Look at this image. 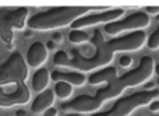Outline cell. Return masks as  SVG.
I'll use <instances>...</instances> for the list:
<instances>
[{
  "mask_svg": "<svg viewBox=\"0 0 159 116\" xmlns=\"http://www.w3.org/2000/svg\"><path fill=\"white\" fill-rule=\"evenodd\" d=\"M151 116H159V115H151Z\"/></svg>",
  "mask_w": 159,
  "mask_h": 116,
  "instance_id": "cell-28",
  "label": "cell"
},
{
  "mask_svg": "<svg viewBox=\"0 0 159 116\" xmlns=\"http://www.w3.org/2000/svg\"><path fill=\"white\" fill-rule=\"evenodd\" d=\"M46 49H55V42L53 41H49L46 44Z\"/></svg>",
  "mask_w": 159,
  "mask_h": 116,
  "instance_id": "cell-24",
  "label": "cell"
},
{
  "mask_svg": "<svg viewBox=\"0 0 159 116\" xmlns=\"http://www.w3.org/2000/svg\"><path fill=\"white\" fill-rule=\"evenodd\" d=\"M53 102H55V92L52 90H45L43 92L38 95L34 100L32 105H31V111L34 114H42L46 112L49 108H52Z\"/></svg>",
  "mask_w": 159,
  "mask_h": 116,
  "instance_id": "cell-12",
  "label": "cell"
},
{
  "mask_svg": "<svg viewBox=\"0 0 159 116\" xmlns=\"http://www.w3.org/2000/svg\"><path fill=\"white\" fill-rule=\"evenodd\" d=\"M154 70H155V63L151 56L141 58L140 64L134 70H130V72L124 73L123 76H119V77H117V70L113 69V72L110 73L107 80L105 81L106 87L98 90L95 97L101 102H105L107 100L119 97L126 88L140 86L144 81H147L152 76Z\"/></svg>",
  "mask_w": 159,
  "mask_h": 116,
  "instance_id": "cell-2",
  "label": "cell"
},
{
  "mask_svg": "<svg viewBox=\"0 0 159 116\" xmlns=\"http://www.w3.org/2000/svg\"><path fill=\"white\" fill-rule=\"evenodd\" d=\"M53 92H55V95H57V98L66 100L73 94V86L69 83H64V81H57L55 88H53Z\"/></svg>",
  "mask_w": 159,
  "mask_h": 116,
  "instance_id": "cell-15",
  "label": "cell"
},
{
  "mask_svg": "<svg viewBox=\"0 0 159 116\" xmlns=\"http://www.w3.org/2000/svg\"><path fill=\"white\" fill-rule=\"evenodd\" d=\"M91 10L89 6H61L34 14L27 21L28 27L36 31H48L71 25Z\"/></svg>",
  "mask_w": 159,
  "mask_h": 116,
  "instance_id": "cell-3",
  "label": "cell"
},
{
  "mask_svg": "<svg viewBox=\"0 0 159 116\" xmlns=\"http://www.w3.org/2000/svg\"><path fill=\"white\" fill-rule=\"evenodd\" d=\"M159 97V90H149V91H140L131 94L129 97L120 98L115 102V105L107 112H99L91 116H130L133 111L144 105H149Z\"/></svg>",
  "mask_w": 159,
  "mask_h": 116,
  "instance_id": "cell-4",
  "label": "cell"
},
{
  "mask_svg": "<svg viewBox=\"0 0 159 116\" xmlns=\"http://www.w3.org/2000/svg\"><path fill=\"white\" fill-rule=\"evenodd\" d=\"M28 8H0V36L4 41L8 50L13 49V31L22 30L27 24Z\"/></svg>",
  "mask_w": 159,
  "mask_h": 116,
  "instance_id": "cell-5",
  "label": "cell"
},
{
  "mask_svg": "<svg viewBox=\"0 0 159 116\" xmlns=\"http://www.w3.org/2000/svg\"><path fill=\"white\" fill-rule=\"evenodd\" d=\"M91 41L95 45V53L91 58L80 55L77 50H73V58H70L64 50H59L55 53V58H53L55 64L71 67L78 72H91L99 67H105L113 60L115 53L141 49L147 41V34L144 31H134L124 36H117L110 41H106L102 36L101 31L96 30Z\"/></svg>",
  "mask_w": 159,
  "mask_h": 116,
  "instance_id": "cell-1",
  "label": "cell"
},
{
  "mask_svg": "<svg viewBox=\"0 0 159 116\" xmlns=\"http://www.w3.org/2000/svg\"><path fill=\"white\" fill-rule=\"evenodd\" d=\"M48 60L46 45L42 42H34L27 52V64L31 67H39Z\"/></svg>",
  "mask_w": 159,
  "mask_h": 116,
  "instance_id": "cell-11",
  "label": "cell"
},
{
  "mask_svg": "<svg viewBox=\"0 0 159 116\" xmlns=\"http://www.w3.org/2000/svg\"><path fill=\"white\" fill-rule=\"evenodd\" d=\"M154 87H155V84H154V83H148V84H145L144 90H145V91H149V90H152Z\"/></svg>",
  "mask_w": 159,
  "mask_h": 116,
  "instance_id": "cell-23",
  "label": "cell"
},
{
  "mask_svg": "<svg viewBox=\"0 0 159 116\" xmlns=\"http://www.w3.org/2000/svg\"><path fill=\"white\" fill-rule=\"evenodd\" d=\"M50 81V74L46 69H39L32 76V88L36 92H43Z\"/></svg>",
  "mask_w": 159,
  "mask_h": 116,
  "instance_id": "cell-14",
  "label": "cell"
},
{
  "mask_svg": "<svg viewBox=\"0 0 159 116\" xmlns=\"http://www.w3.org/2000/svg\"><path fill=\"white\" fill-rule=\"evenodd\" d=\"M119 63H120L121 67H130L131 66V63H133V59L130 58V56L124 55V56H121V58L119 59Z\"/></svg>",
  "mask_w": 159,
  "mask_h": 116,
  "instance_id": "cell-18",
  "label": "cell"
},
{
  "mask_svg": "<svg viewBox=\"0 0 159 116\" xmlns=\"http://www.w3.org/2000/svg\"><path fill=\"white\" fill-rule=\"evenodd\" d=\"M149 109H151L152 112L159 111V101H154L152 104H149Z\"/></svg>",
  "mask_w": 159,
  "mask_h": 116,
  "instance_id": "cell-22",
  "label": "cell"
},
{
  "mask_svg": "<svg viewBox=\"0 0 159 116\" xmlns=\"http://www.w3.org/2000/svg\"><path fill=\"white\" fill-rule=\"evenodd\" d=\"M52 41L55 42V44H60V42L63 41V36H61V34L56 32V34H53V36H52Z\"/></svg>",
  "mask_w": 159,
  "mask_h": 116,
  "instance_id": "cell-20",
  "label": "cell"
},
{
  "mask_svg": "<svg viewBox=\"0 0 159 116\" xmlns=\"http://www.w3.org/2000/svg\"><path fill=\"white\" fill-rule=\"evenodd\" d=\"M102 106V102L92 95H80L73 101L61 104V109L66 112H96Z\"/></svg>",
  "mask_w": 159,
  "mask_h": 116,
  "instance_id": "cell-9",
  "label": "cell"
},
{
  "mask_svg": "<svg viewBox=\"0 0 159 116\" xmlns=\"http://www.w3.org/2000/svg\"><path fill=\"white\" fill-rule=\"evenodd\" d=\"M147 14H159V6H147Z\"/></svg>",
  "mask_w": 159,
  "mask_h": 116,
  "instance_id": "cell-19",
  "label": "cell"
},
{
  "mask_svg": "<svg viewBox=\"0 0 159 116\" xmlns=\"http://www.w3.org/2000/svg\"><path fill=\"white\" fill-rule=\"evenodd\" d=\"M50 78L53 81H64V83H69L71 86H82L85 83V76L82 73H77V72H59V70H55V72L50 74Z\"/></svg>",
  "mask_w": 159,
  "mask_h": 116,
  "instance_id": "cell-13",
  "label": "cell"
},
{
  "mask_svg": "<svg viewBox=\"0 0 159 116\" xmlns=\"http://www.w3.org/2000/svg\"><path fill=\"white\" fill-rule=\"evenodd\" d=\"M69 39L73 44H82V42H88L91 38L87 32L81 30H71L69 34Z\"/></svg>",
  "mask_w": 159,
  "mask_h": 116,
  "instance_id": "cell-16",
  "label": "cell"
},
{
  "mask_svg": "<svg viewBox=\"0 0 159 116\" xmlns=\"http://www.w3.org/2000/svg\"><path fill=\"white\" fill-rule=\"evenodd\" d=\"M66 116H80V115H66Z\"/></svg>",
  "mask_w": 159,
  "mask_h": 116,
  "instance_id": "cell-27",
  "label": "cell"
},
{
  "mask_svg": "<svg viewBox=\"0 0 159 116\" xmlns=\"http://www.w3.org/2000/svg\"><path fill=\"white\" fill-rule=\"evenodd\" d=\"M45 116H57V109L49 108L46 112H45Z\"/></svg>",
  "mask_w": 159,
  "mask_h": 116,
  "instance_id": "cell-21",
  "label": "cell"
},
{
  "mask_svg": "<svg viewBox=\"0 0 159 116\" xmlns=\"http://www.w3.org/2000/svg\"><path fill=\"white\" fill-rule=\"evenodd\" d=\"M147 45H148L149 49H158L159 48V25L158 28L151 34V36L147 41Z\"/></svg>",
  "mask_w": 159,
  "mask_h": 116,
  "instance_id": "cell-17",
  "label": "cell"
},
{
  "mask_svg": "<svg viewBox=\"0 0 159 116\" xmlns=\"http://www.w3.org/2000/svg\"><path fill=\"white\" fill-rule=\"evenodd\" d=\"M123 14H124L123 8H110V10L102 11V13H98V14L84 16V17H81V18L75 20V21L71 24V28L73 30H80V28L89 27V25H95V24H101V22L109 24V22L117 21V18H120Z\"/></svg>",
  "mask_w": 159,
  "mask_h": 116,
  "instance_id": "cell-8",
  "label": "cell"
},
{
  "mask_svg": "<svg viewBox=\"0 0 159 116\" xmlns=\"http://www.w3.org/2000/svg\"><path fill=\"white\" fill-rule=\"evenodd\" d=\"M155 70H157V74H158V86H159V64L155 66Z\"/></svg>",
  "mask_w": 159,
  "mask_h": 116,
  "instance_id": "cell-26",
  "label": "cell"
},
{
  "mask_svg": "<svg viewBox=\"0 0 159 116\" xmlns=\"http://www.w3.org/2000/svg\"><path fill=\"white\" fill-rule=\"evenodd\" d=\"M151 20L149 16L144 11H137V13L131 14V16L126 17L123 20H117V21L109 22L105 25V32L109 35H117L124 31H138L141 28H145L149 25Z\"/></svg>",
  "mask_w": 159,
  "mask_h": 116,
  "instance_id": "cell-7",
  "label": "cell"
},
{
  "mask_svg": "<svg viewBox=\"0 0 159 116\" xmlns=\"http://www.w3.org/2000/svg\"><path fill=\"white\" fill-rule=\"evenodd\" d=\"M28 64L20 53H13L0 66V87L7 84H22L28 78Z\"/></svg>",
  "mask_w": 159,
  "mask_h": 116,
  "instance_id": "cell-6",
  "label": "cell"
},
{
  "mask_svg": "<svg viewBox=\"0 0 159 116\" xmlns=\"http://www.w3.org/2000/svg\"><path fill=\"white\" fill-rule=\"evenodd\" d=\"M16 115H17V116H27V112H25V111H21V109H20V111L16 112Z\"/></svg>",
  "mask_w": 159,
  "mask_h": 116,
  "instance_id": "cell-25",
  "label": "cell"
},
{
  "mask_svg": "<svg viewBox=\"0 0 159 116\" xmlns=\"http://www.w3.org/2000/svg\"><path fill=\"white\" fill-rule=\"evenodd\" d=\"M30 100L31 92L25 83L18 84V87L10 92L4 91L0 87V106L2 108H8V106L13 105H22V104H27Z\"/></svg>",
  "mask_w": 159,
  "mask_h": 116,
  "instance_id": "cell-10",
  "label": "cell"
}]
</instances>
